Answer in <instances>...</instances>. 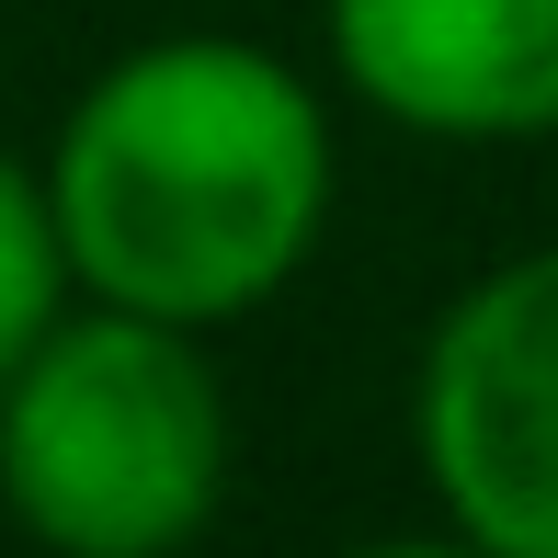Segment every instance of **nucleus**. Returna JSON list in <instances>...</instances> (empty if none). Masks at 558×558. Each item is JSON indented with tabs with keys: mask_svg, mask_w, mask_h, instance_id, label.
<instances>
[{
	"mask_svg": "<svg viewBox=\"0 0 558 558\" xmlns=\"http://www.w3.org/2000/svg\"><path fill=\"white\" fill-rule=\"evenodd\" d=\"M319 46L399 137H558V0H319Z\"/></svg>",
	"mask_w": 558,
	"mask_h": 558,
	"instance_id": "obj_4",
	"label": "nucleus"
},
{
	"mask_svg": "<svg viewBox=\"0 0 558 558\" xmlns=\"http://www.w3.org/2000/svg\"><path fill=\"white\" fill-rule=\"evenodd\" d=\"M69 251H58V206H46V171H23L0 148V376L23 365V342L69 308Z\"/></svg>",
	"mask_w": 558,
	"mask_h": 558,
	"instance_id": "obj_5",
	"label": "nucleus"
},
{
	"mask_svg": "<svg viewBox=\"0 0 558 558\" xmlns=\"http://www.w3.org/2000/svg\"><path fill=\"white\" fill-rule=\"evenodd\" d=\"M35 171L81 296L228 331L331 228V104L251 35H148L58 114Z\"/></svg>",
	"mask_w": 558,
	"mask_h": 558,
	"instance_id": "obj_1",
	"label": "nucleus"
},
{
	"mask_svg": "<svg viewBox=\"0 0 558 558\" xmlns=\"http://www.w3.org/2000/svg\"><path fill=\"white\" fill-rule=\"evenodd\" d=\"M206 331L69 296L0 376V513L46 558H183L228 501Z\"/></svg>",
	"mask_w": 558,
	"mask_h": 558,
	"instance_id": "obj_2",
	"label": "nucleus"
},
{
	"mask_svg": "<svg viewBox=\"0 0 558 558\" xmlns=\"http://www.w3.org/2000/svg\"><path fill=\"white\" fill-rule=\"evenodd\" d=\"M342 558H490V547L456 536V524H422V536H365V547H342Z\"/></svg>",
	"mask_w": 558,
	"mask_h": 558,
	"instance_id": "obj_6",
	"label": "nucleus"
},
{
	"mask_svg": "<svg viewBox=\"0 0 558 558\" xmlns=\"http://www.w3.org/2000/svg\"><path fill=\"white\" fill-rule=\"evenodd\" d=\"M411 456L456 536L558 558V240L490 263L411 365Z\"/></svg>",
	"mask_w": 558,
	"mask_h": 558,
	"instance_id": "obj_3",
	"label": "nucleus"
}]
</instances>
